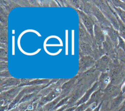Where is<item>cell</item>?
Returning <instances> with one entry per match:
<instances>
[{"label":"cell","instance_id":"3957f363","mask_svg":"<svg viewBox=\"0 0 125 111\" xmlns=\"http://www.w3.org/2000/svg\"><path fill=\"white\" fill-rule=\"evenodd\" d=\"M125 100V96L122 93L110 100L109 108L111 111H118Z\"/></svg>","mask_w":125,"mask_h":111},{"label":"cell","instance_id":"7a4b0ae2","mask_svg":"<svg viewBox=\"0 0 125 111\" xmlns=\"http://www.w3.org/2000/svg\"><path fill=\"white\" fill-rule=\"evenodd\" d=\"M104 94L112 99L121 93V87L120 85H116L109 83L107 87L102 90Z\"/></svg>","mask_w":125,"mask_h":111},{"label":"cell","instance_id":"6da1fadb","mask_svg":"<svg viewBox=\"0 0 125 111\" xmlns=\"http://www.w3.org/2000/svg\"><path fill=\"white\" fill-rule=\"evenodd\" d=\"M109 76L110 79V83L120 85L123 82L125 78V71L122 67H115L110 71Z\"/></svg>","mask_w":125,"mask_h":111},{"label":"cell","instance_id":"8fae6325","mask_svg":"<svg viewBox=\"0 0 125 111\" xmlns=\"http://www.w3.org/2000/svg\"><path fill=\"white\" fill-rule=\"evenodd\" d=\"M100 111H111L109 108V103L102 102Z\"/></svg>","mask_w":125,"mask_h":111},{"label":"cell","instance_id":"52a82bcc","mask_svg":"<svg viewBox=\"0 0 125 111\" xmlns=\"http://www.w3.org/2000/svg\"><path fill=\"white\" fill-rule=\"evenodd\" d=\"M107 32L109 36H110L112 40L116 44L118 43L119 37V34L118 31H117L116 29L110 28L108 29Z\"/></svg>","mask_w":125,"mask_h":111},{"label":"cell","instance_id":"4fadbf2b","mask_svg":"<svg viewBox=\"0 0 125 111\" xmlns=\"http://www.w3.org/2000/svg\"><path fill=\"white\" fill-rule=\"evenodd\" d=\"M0 41L1 42L6 43L7 42V36L5 33L1 34L0 35Z\"/></svg>","mask_w":125,"mask_h":111},{"label":"cell","instance_id":"8992f818","mask_svg":"<svg viewBox=\"0 0 125 111\" xmlns=\"http://www.w3.org/2000/svg\"><path fill=\"white\" fill-rule=\"evenodd\" d=\"M21 83V81L19 79L13 78H8L3 81H1V89H4L7 87L17 86Z\"/></svg>","mask_w":125,"mask_h":111},{"label":"cell","instance_id":"5b68a950","mask_svg":"<svg viewBox=\"0 0 125 111\" xmlns=\"http://www.w3.org/2000/svg\"><path fill=\"white\" fill-rule=\"evenodd\" d=\"M97 83L99 89L102 90H104L110 83V79L109 74L107 73H103L100 77Z\"/></svg>","mask_w":125,"mask_h":111},{"label":"cell","instance_id":"9c48e42d","mask_svg":"<svg viewBox=\"0 0 125 111\" xmlns=\"http://www.w3.org/2000/svg\"><path fill=\"white\" fill-rule=\"evenodd\" d=\"M119 22V36L125 40V26L123 24L122 21Z\"/></svg>","mask_w":125,"mask_h":111},{"label":"cell","instance_id":"7c38bea8","mask_svg":"<svg viewBox=\"0 0 125 111\" xmlns=\"http://www.w3.org/2000/svg\"><path fill=\"white\" fill-rule=\"evenodd\" d=\"M97 30V33H96L97 39L99 41H102L104 39V35L103 32L101 31V30L99 28L96 30Z\"/></svg>","mask_w":125,"mask_h":111},{"label":"cell","instance_id":"ba28073f","mask_svg":"<svg viewBox=\"0 0 125 111\" xmlns=\"http://www.w3.org/2000/svg\"><path fill=\"white\" fill-rule=\"evenodd\" d=\"M81 15H82V19L83 21V22L84 25L85 26L86 28L88 30V31L91 33V34H92V25L90 21L83 13L81 14Z\"/></svg>","mask_w":125,"mask_h":111},{"label":"cell","instance_id":"277c9868","mask_svg":"<svg viewBox=\"0 0 125 111\" xmlns=\"http://www.w3.org/2000/svg\"><path fill=\"white\" fill-rule=\"evenodd\" d=\"M19 90L20 88H14L2 92L1 94V101L3 100V103H5V104L9 103L14 98V97L16 96L17 94L19 92Z\"/></svg>","mask_w":125,"mask_h":111},{"label":"cell","instance_id":"30bf717a","mask_svg":"<svg viewBox=\"0 0 125 111\" xmlns=\"http://www.w3.org/2000/svg\"><path fill=\"white\" fill-rule=\"evenodd\" d=\"M115 11L118 16L120 17L122 22L125 24V10L121 8L118 7L115 8Z\"/></svg>","mask_w":125,"mask_h":111},{"label":"cell","instance_id":"5bb4252c","mask_svg":"<svg viewBox=\"0 0 125 111\" xmlns=\"http://www.w3.org/2000/svg\"><path fill=\"white\" fill-rule=\"evenodd\" d=\"M118 111H125V100L123 102V104Z\"/></svg>","mask_w":125,"mask_h":111}]
</instances>
